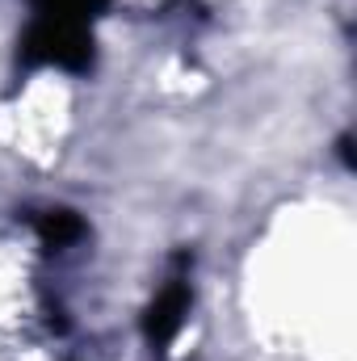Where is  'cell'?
Wrapping results in <instances>:
<instances>
[{
    "label": "cell",
    "instance_id": "6da1fadb",
    "mask_svg": "<svg viewBox=\"0 0 357 361\" xmlns=\"http://www.w3.org/2000/svg\"><path fill=\"white\" fill-rule=\"evenodd\" d=\"M17 59L25 68H63V72H85L92 63V34L85 21L68 17H34L30 30L17 42Z\"/></svg>",
    "mask_w": 357,
    "mask_h": 361
},
{
    "label": "cell",
    "instance_id": "3957f363",
    "mask_svg": "<svg viewBox=\"0 0 357 361\" xmlns=\"http://www.w3.org/2000/svg\"><path fill=\"white\" fill-rule=\"evenodd\" d=\"M34 231L42 235L47 248H68V244H76V240L85 235V223H80V214H72V210H47V214L34 219Z\"/></svg>",
    "mask_w": 357,
    "mask_h": 361
},
{
    "label": "cell",
    "instance_id": "7a4b0ae2",
    "mask_svg": "<svg viewBox=\"0 0 357 361\" xmlns=\"http://www.w3.org/2000/svg\"><path fill=\"white\" fill-rule=\"evenodd\" d=\"M189 302H193V290H189V277H169L164 290L156 294V302L147 307V319H143V336L152 345V353H169V345L177 341V332L185 328V315H189Z\"/></svg>",
    "mask_w": 357,
    "mask_h": 361
},
{
    "label": "cell",
    "instance_id": "277c9868",
    "mask_svg": "<svg viewBox=\"0 0 357 361\" xmlns=\"http://www.w3.org/2000/svg\"><path fill=\"white\" fill-rule=\"evenodd\" d=\"M109 0H34V17H68V21H85L105 8Z\"/></svg>",
    "mask_w": 357,
    "mask_h": 361
}]
</instances>
